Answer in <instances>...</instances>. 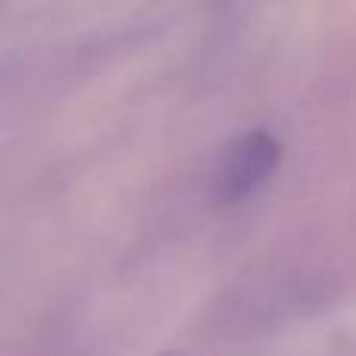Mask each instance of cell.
Masks as SVG:
<instances>
[{
	"mask_svg": "<svg viewBox=\"0 0 356 356\" xmlns=\"http://www.w3.org/2000/svg\"><path fill=\"white\" fill-rule=\"evenodd\" d=\"M278 166H282V141L275 135H269L266 129L241 135L228 147L219 178H216L219 200L241 203L247 197H253L257 191H263L272 181Z\"/></svg>",
	"mask_w": 356,
	"mask_h": 356,
	"instance_id": "6da1fadb",
	"label": "cell"
}]
</instances>
